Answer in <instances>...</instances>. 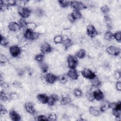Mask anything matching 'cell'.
<instances>
[{
  "label": "cell",
  "instance_id": "obj_1",
  "mask_svg": "<svg viewBox=\"0 0 121 121\" xmlns=\"http://www.w3.org/2000/svg\"><path fill=\"white\" fill-rule=\"evenodd\" d=\"M23 35L24 38L26 40H35L39 38L40 34L37 32H35L26 28L24 31Z\"/></svg>",
  "mask_w": 121,
  "mask_h": 121
},
{
  "label": "cell",
  "instance_id": "obj_2",
  "mask_svg": "<svg viewBox=\"0 0 121 121\" xmlns=\"http://www.w3.org/2000/svg\"><path fill=\"white\" fill-rule=\"evenodd\" d=\"M31 12L30 9L26 6L18 7L17 14L21 18H28L30 16Z\"/></svg>",
  "mask_w": 121,
  "mask_h": 121
},
{
  "label": "cell",
  "instance_id": "obj_3",
  "mask_svg": "<svg viewBox=\"0 0 121 121\" xmlns=\"http://www.w3.org/2000/svg\"><path fill=\"white\" fill-rule=\"evenodd\" d=\"M81 74L85 78L89 80L95 76V72L91 69L87 68H84L82 69L81 70Z\"/></svg>",
  "mask_w": 121,
  "mask_h": 121
},
{
  "label": "cell",
  "instance_id": "obj_4",
  "mask_svg": "<svg viewBox=\"0 0 121 121\" xmlns=\"http://www.w3.org/2000/svg\"><path fill=\"white\" fill-rule=\"evenodd\" d=\"M67 65L69 69H76L78 64V60L76 57L71 55L68 56L67 59Z\"/></svg>",
  "mask_w": 121,
  "mask_h": 121
},
{
  "label": "cell",
  "instance_id": "obj_5",
  "mask_svg": "<svg viewBox=\"0 0 121 121\" xmlns=\"http://www.w3.org/2000/svg\"><path fill=\"white\" fill-rule=\"evenodd\" d=\"M106 52L110 55L118 56L121 52V49L118 46L114 45H109L106 48Z\"/></svg>",
  "mask_w": 121,
  "mask_h": 121
},
{
  "label": "cell",
  "instance_id": "obj_6",
  "mask_svg": "<svg viewBox=\"0 0 121 121\" xmlns=\"http://www.w3.org/2000/svg\"><path fill=\"white\" fill-rule=\"evenodd\" d=\"M21 49L20 47L16 45H12L9 48V53L10 55L14 58L18 57L21 53Z\"/></svg>",
  "mask_w": 121,
  "mask_h": 121
},
{
  "label": "cell",
  "instance_id": "obj_7",
  "mask_svg": "<svg viewBox=\"0 0 121 121\" xmlns=\"http://www.w3.org/2000/svg\"><path fill=\"white\" fill-rule=\"evenodd\" d=\"M70 7L76 10H81L86 8V5L81 1H71L70 3Z\"/></svg>",
  "mask_w": 121,
  "mask_h": 121
},
{
  "label": "cell",
  "instance_id": "obj_8",
  "mask_svg": "<svg viewBox=\"0 0 121 121\" xmlns=\"http://www.w3.org/2000/svg\"><path fill=\"white\" fill-rule=\"evenodd\" d=\"M86 32L87 35L91 38L95 37L97 34V31L95 27L91 24H89L86 27Z\"/></svg>",
  "mask_w": 121,
  "mask_h": 121
},
{
  "label": "cell",
  "instance_id": "obj_9",
  "mask_svg": "<svg viewBox=\"0 0 121 121\" xmlns=\"http://www.w3.org/2000/svg\"><path fill=\"white\" fill-rule=\"evenodd\" d=\"M58 80V77L52 73H46L45 76V82L49 84H52Z\"/></svg>",
  "mask_w": 121,
  "mask_h": 121
},
{
  "label": "cell",
  "instance_id": "obj_10",
  "mask_svg": "<svg viewBox=\"0 0 121 121\" xmlns=\"http://www.w3.org/2000/svg\"><path fill=\"white\" fill-rule=\"evenodd\" d=\"M8 29L13 33L18 32L21 28L18 23V22L15 21H11L9 22L8 25Z\"/></svg>",
  "mask_w": 121,
  "mask_h": 121
},
{
  "label": "cell",
  "instance_id": "obj_11",
  "mask_svg": "<svg viewBox=\"0 0 121 121\" xmlns=\"http://www.w3.org/2000/svg\"><path fill=\"white\" fill-rule=\"evenodd\" d=\"M24 108L26 111L30 114H34L35 112V105L32 102H26L24 104Z\"/></svg>",
  "mask_w": 121,
  "mask_h": 121
},
{
  "label": "cell",
  "instance_id": "obj_12",
  "mask_svg": "<svg viewBox=\"0 0 121 121\" xmlns=\"http://www.w3.org/2000/svg\"><path fill=\"white\" fill-rule=\"evenodd\" d=\"M93 94L95 100L97 101H102L104 98V94L103 91L99 88H96L95 90H93Z\"/></svg>",
  "mask_w": 121,
  "mask_h": 121
},
{
  "label": "cell",
  "instance_id": "obj_13",
  "mask_svg": "<svg viewBox=\"0 0 121 121\" xmlns=\"http://www.w3.org/2000/svg\"><path fill=\"white\" fill-rule=\"evenodd\" d=\"M69 78L72 80L78 79L79 78V73L76 69H69L67 73Z\"/></svg>",
  "mask_w": 121,
  "mask_h": 121
},
{
  "label": "cell",
  "instance_id": "obj_14",
  "mask_svg": "<svg viewBox=\"0 0 121 121\" xmlns=\"http://www.w3.org/2000/svg\"><path fill=\"white\" fill-rule=\"evenodd\" d=\"M40 50L41 52L43 53V54H46V53H48L51 52L52 48L50 44L47 43V42H44L42 43V44L40 46Z\"/></svg>",
  "mask_w": 121,
  "mask_h": 121
},
{
  "label": "cell",
  "instance_id": "obj_15",
  "mask_svg": "<svg viewBox=\"0 0 121 121\" xmlns=\"http://www.w3.org/2000/svg\"><path fill=\"white\" fill-rule=\"evenodd\" d=\"M59 100V96L57 94H52L48 96L47 104L48 105L53 106Z\"/></svg>",
  "mask_w": 121,
  "mask_h": 121
},
{
  "label": "cell",
  "instance_id": "obj_16",
  "mask_svg": "<svg viewBox=\"0 0 121 121\" xmlns=\"http://www.w3.org/2000/svg\"><path fill=\"white\" fill-rule=\"evenodd\" d=\"M89 113L94 116H98L102 112L99 107L97 106H91L89 108Z\"/></svg>",
  "mask_w": 121,
  "mask_h": 121
},
{
  "label": "cell",
  "instance_id": "obj_17",
  "mask_svg": "<svg viewBox=\"0 0 121 121\" xmlns=\"http://www.w3.org/2000/svg\"><path fill=\"white\" fill-rule=\"evenodd\" d=\"M89 83L91 87L97 88L99 86L101 85V81L100 79L95 76L92 78L89 79Z\"/></svg>",
  "mask_w": 121,
  "mask_h": 121
},
{
  "label": "cell",
  "instance_id": "obj_18",
  "mask_svg": "<svg viewBox=\"0 0 121 121\" xmlns=\"http://www.w3.org/2000/svg\"><path fill=\"white\" fill-rule=\"evenodd\" d=\"M9 116L10 118L14 121H18L21 120L20 115L17 111L13 110L9 112Z\"/></svg>",
  "mask_w": 121,
  "mask_h": 121
},
{
  "label": "cell",
  "instance_id": "obj_19",
  "mask_svg": "<svg viewBox=\"0 0 121 121\" xmlns=\"http://www.w3.org/2000/svg\"><path fill=\"white\" fill-rule=\"evenodd\" d=\"M36 98L38 101L42 104H46L47 102L48 96L45 94H39L37 95Z\"/></svg>",
  "mask_w": 121,
  "mask_h": 121
},
{
  "label": "cell",
  "instance_id": "obj_20",
  "mask_svg": "<svg viewBox=\"0 0 121 121\" xmlns=\"http://www.w3.org/2000/svg\"><path fill=\"white\" fill-rule=\"evenodd\" d=\"M61 43L62 44L64 49H68L69 48L73 45V42L72 40L69 37L65 38H63V40Z\"/></svg>",
  "mask_w": 121,
  "mask_h": 121
},
{
  "label": "cell",
  "instance_id": "obj_21",
  "mask_svg": "<svg viewBox=\"0 0 121 121\" xmlns=\"http://www.w3.org/2000/svg\"><path fill=\"white\" fill-rule=\"evenodd\" d=\"M71 102V98L69 96L66 95L62 96V97L60 101V104L61 105H65L69 104Z\"/></svg>",
  "mask_w": 121,
  "mask_h": 121
},
{
  "label": "cell",
  "instance_id": "obj_22",
  "mask_svg": "<svg viewBox=\"0 0 121 121\" xmlns=\"http://www.w3.org/2000/svg\"><path fill=\"white\" fill-rule=\"evenodd\" d=\"M86 55V51L85 49H79L76 52V56L77 58L82 59L84 58Z\"/></svg>",
  "mask_w": 121,
  "mask_h": 121
},
{
  "label": "cell",
  "instance_id": "obj_23",
  "mask_svg": "<svg viewBox=\"0 0 121 121\" xmlns=\"http://www.w3.org/2000/svg\"><path fill=\"white\" fill-rule=\"evenodd\" d=\"M39 67L42 71V73H47L48 70V66L43 61L40 63H38Z\"/></svg>",
  "mask_w": 121,
  "mask_h": 121
},
{
  "label": "cell",
  "instance_id": "obj_24",
  "mask_svg": "<svg viewBox=\"0 0 121 121\" xmlns=\"http://www.w3.org/2000/svg\"><path fill=\"white\" fill-rule=\"evenodd\" d=\"M101 112H104L109 108V103L106 101H102L99 106Z\"/></svg>",
  "mask_w": 121,
  "mask_h": 121
},
{
  "label": "cell",
  "instance_id": "obj_25",
  "mask_svg": "<svg viewBox=\"0 0 121 121\" xmlns=\"http://www.w3.org/2000/svg\"><path fill=\"white\" fill-rule=\"evenodd\" d=\"M9 38L7 36L2 35H0V45L3 46H6L9 44Z\"/></svg>",
  "mask_w": 121,
  "mask_h": 121
},
{
  "label": "cell",
  "instance_id": "obj_26",
  "mask_svg": "<svg viewBox=\"0 0 121 121\" xmlns=\"http://www.w3.org/2000/svg\"><path fill=\"white\" fill-rule=\"evenodd\" d=\"M113 38V34L111 31H106L104 35V38L105 41H110Z\"/></svg>",
  "mask_w": 121,
  "mask_h": 121
},
{
  "label": "cell",
  "instance_id": "obj_27",
  "mask_svg": "<svg viewBox=\"0 0 121 121\" xmlns=\"http://www.w3.org/2000/svg\"><path fill=\"white\" fill-rule=\"evenodd\" d=\"M86 97L88 101L90 102L94 101L95 100V98L93 94V91L91 89L87 91L86 94Z\"/></svg>",
  "mask_w": 121,
  "mask_h": 121
},
{
  "label": "cell",
  "instance_id": "obj_28",
  "mask_svg": "<svg viewBox=\"0 0 121 121\" xmlns=\"http://www.w3.org/2000/svg\"><path fill=\"white\" fill-rule=\"evenodd\" d=\"M71 15L73 17V18L76 20L77 19H79L82 17V15L80 11L74 10L73 12L71 13Z\"/></svg>",
  "mask_w": 121,
  "mask_h": 121
},
{
  "label": "cell",
  "instance_id": "obj_29",
  "mask_svg": "<svg viewBox=\"0 0 121 121\" xmlns=\"http://www.w3.org/2000/svg\"><path fill=\"white\" fill-rule=\"evenodd\" d=\"M69 79L67 74H62L58 77V80L62 84L66 83Z\"/></svg>",
  "mask_w": 121,
  "mask_h": 121
},
{
  "label": "cell",
  "instance_id": "obj_30",
  "mask_svg": "<svg viewBox=\"0 0 121 121\" xmlns=\"http://www.w3.org/2000/svg\"><path fill=\"white\" fill-rule=\"evenodd\" d=\"M44 12L42 9L37 8L35 10V15L37 17H42L43 16Z\"/></svg>",
  "mask_w": 121,
  "mask_h": 121
},
{
  "label": "cell",
  "instance_id": "obj_31",
  "mask_svg": "<svg viewBox=\"0 0 121 121\" xmlns=\"http://www.w3.org/2000/svg\"><path fill=\"white\" fill-rule=\"evenodd\" d=\"M27 22L25 18H21L18 21V23L20 27L21 28H26L27 24Z\"/></svg>",
  "mask_w": 121,
  "mask_h": 121
},
{
  "label": "cell",
  "instance_id": "obj_32",
  "mask_svg": "<svg viewBox=\"0 0 121 121\" xmlns=\"http://www.w3.org/2000/svg\"><path fill=\"white\" fill-rule=\"evenodd\" d=\"M63 40V37L62 35H57L53 38V42L56 44L61 43Z\"/></svg>",
  "mask_w": 121,
  "mask_h": 121
},
{
  "label": "cell",
  "instance_id": "obj_33",
  "mask_svg": "<svg viewBox=\"0 0 121 121\" xmlns=\"http://www.w3.org/2000/svg\"><path fill=\"white\" fill-rule=\"evenodd\" d=\"M36 27H37V26L35 22H30L27 23L26 28L30 30L34 31L36 28Z\"/></svg>",
  "mask_w": 121,
  "mask_h": 121
},
{
  "label": "cell",
  "instance_id": "obj_34",
  "mask_svg": "<svg viewBox=\"0 0 121 121\" xmlns=\"http://www.w3.org/2000/svg\"><path fill=\"white\" fill-rule=\"evenodd\" d=\"M58 3L60 5L62 8H67L68 6L70 5V1L68 0H59Z\"/></svg>",
  "mask_w": 121,
  "mask_h": 121
},
{
  "label": "cell",
  "instance_id": "obj_35",
  "mask_svg": "<svg viewBox=\"0 0 121 121\" xmlns=\"http://www.w3.org/2000/svg\"><path fill=\"white\" fill-rule=\"evenodd\" d=\"M73 95L77 97H80L82 95V90L78 88H76L74 89L73 92Z\"/></svg>",
  "mask_w": 121,
  "mask_h": 121
},
{
  "label": "cell",
  "instance_id": "obj_36",
  "mask_svg": "<svg viewBox=\"0 0 121 121\" xmlns=\"http://www.w3.org/2000/svg\"><path fill=\"white\" fill-rule=\"evenodd\" d=\"M110 8L108 5H103V6H102L100 8V10L104 14L106 15L107 14H108L109 13V12L110 11Z\"/></svg>",
  "mask_w": 121,
  "mask_h": 121
},
{
  "label": "cell",
  "instance_id": "obj_37",
  "mask_svg": "<svg viewBox=\"0 0 121 121\" xmlns=\"http://www.w3.org/2000/svg\"><path fill=\"white\" fill-rule=\"evenodd\" d=\"M113 38L117 42H120L121 41V32L117 31L113 34Z\"/></svg>",
  "mask_w": 121,
  "mask_h": 121
},
{
  "label": "cell",
  "instance_id": "obj_38",
  "mask_svg": "<svg viewBox=\"0 0 121 121\" xmlns=\"http://www.w3.org/2000/svg\"><path fill=\"white\" fill-rule=\"evenodd\" d=\"M9 59L8 57L3 54H0V62L1 64H4L8 62Z\"/></svg>",
  "mask_w": 121,
  "mask_h": 121
},
{
  "label": "cell",
  "instance_id": "obj_39",
  "mask_svg": "<svg viewBox=\"0 0 121 121\" xmlns=\"http://www.w3.org/2000/svg\"><path fill=\"white\" fill-rule=\"evenodd\" d=\"M35 60L37 61L38 63L43 62L44 60V55L43 54L39 53L35 55Z\"/></svg>",
  "mask_w": 121,
  "mask_h": 121
},
{
  "label": "cell",
  "instance_id": "obj_40",
  "mask_svg": "<svg viewBox=\"0 0 121 121\" xmlns=\"http://www.w3.org/2000/svg\"><path fill=\"white\" fill-rule=\"evenodd\" d=\"M9 96H8V95L4 92V91H1L0 92V99L1 101L3 102H6L9 100Z\"/></svg>",
  "mask_w": 121,
  "mask_h": 121
},
{
  "label": "cell",
  "instance_id": "obj_41",
  "mask_svg": "<svg viewBox=\"0 0 121 121\" xmlns=\"http://www.w3.org/2000/svg\"><path fill=\"white\" fill-rule=\"evenodd\" d=\"M47 117L48 121H55L57 119V116L54 113H50V114H49V115Z\"/></svg>",
  "mask_w": 121,
  "mask_h": 121
},
{
  "label": "cell",
  "instance_id": "obj_42",
  "mask_svg": "<svg viewBox=\"0 0 121 121\" xmlns=\"http://www.w3.org/2000/svg\"><path fill=\"white\" fill-rule=\"evenodd\" d=\"M8 111L7 109L5 107V106L1 104H0V116H4L6 113H7Z\"/></svg>",
  "mask_w": 121,
  "mask_h": 121
},
{
  "label": "cell",
  "instance_id": "obj_43",
  "mask_svg": "<svg viewBox=\"0 0 121 121\" xmlns=\"http://www.w3.org/2000/svg\"><path fill=\"white\" fill-rule=\"evenodd\" d=\"M112 110V113L113 115L115 117L117 118H120L121 117V110H117V109H113Z\"/></svg>",
  "mask_w": 121,
  "mask_h": 121
},
{
  "label": "cell",
  "instance_id": "obj_44",
  "mask_svg": "<svg viewBox=\"0 0 121 121\" xmlns=\"http://www.w3.org/2000/svg\"><path fill=\"white\" fill-rule=\"evenodd\" d=\"M9 98L12 100H16L18 98V95L17 93L15 92L11 93L9 95Z\"/></svg>",
  "mask_w": 121,
  "mask_h": 121
},
{
  "label": "cell",
  "instance_id": "obj_45",
  "mask_svg": "<svg viewBox=\"0 0 121 121\" xmlns=\"http://www.w3.org/2000/svg\"><path fill=\"white\" fill-rule=\"evenodd\" d=\"M36 120L37 121H48L47 117L44 115H40L36 117Z\"/></svg>",
  "mask_w": 121,
  "mask_h": 121
},
{
  "label": "cell",
  "instance_id": "obj_46",
  "mask_svg": "<svg viewBox=\"0 0 121 121\" xmlns=\"http://www.w3.org/2000/svg\"><path fill=\"white\" fill-rule=\"evenodd\" d=\"M114 78L118 80L121 78V72L119 70H117L114 74Z\"/></svg>",
  "mask_w": 121,
  "mask_h": 121
},
{
  "label": "cell",
  "instance_id": "obj_47",
  "mask_svg": "<svg viewBox=\"0 0 121 121\" xmlns=\"http://www.w3.org/2000/svg\"><path fill=\"white\" fill-rule=\"evenodd\" d=\"M116 88L118 91L120 92L121 90V81H117L116 83Z\"/></svg>",
  "mask_w": 121,
  "mask_h": 121
}]
</instances>
